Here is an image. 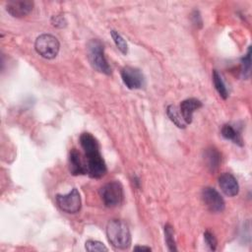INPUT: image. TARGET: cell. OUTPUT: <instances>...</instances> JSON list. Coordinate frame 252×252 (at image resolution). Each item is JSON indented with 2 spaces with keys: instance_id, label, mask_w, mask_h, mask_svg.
Listing matches in <instances>:
<instances>
[{
  "instance_id": "19",
  "label": "cell",
  "mask_w": 252,
  "mask_h": 252,
  "mask_svg": "<svg viewBox=\"0 0 252 252\" xmlns=\"http://www.w3.org/2000/svg\"><path fill=\"white\" fill-rule=\"evenodd\" d=\"M110 34H111V37H112L116 47L120 50L121 53L126 55L128 53V45H127V42L125 41V39L122 37V35L114 30L110 31Z\"/></svg>"
},
{
  "instance_id": "12",
  "label": "cell",
  "mask_w": 252,
  "mask_h": 252,
  "mask_svg": "<svg viewBox=\"0 0 252 252\" xmlns=\"http://www.w3.org/2000/svg\"><path fill=\"white\" fill-rule=\"evenodd\" d=\"M69 170L75 176L87 174L85 161L82 160L81 155L76 149H72L69 154Z\"/></svg>"
},
{
  "instance_id": "21",
  "label": "cell",
  "mask_w": 252,
  "mask_h": 252,
  "mask_svg": "<svg viewBox=\"0 0 252 252\" xmlns=\"http://www.w3.org/2000/svg\"><path fill=\"white\" fill-rule=\"evenodd\" d=\"M204 239H205V242H206V244H207V246L209 247L210 250L215 251V250L217 249L218 241H217V238H216V236L214 235V233H212L210 230L205 231V233H204Z\"/></svg>"
},
{
  "instance_id": "1",
  "label": "cell",
  "mask_w": 252,
  "mask_h": 252,
  "mask_svg": "<svg viewBox=\"0 0 252 252\" xmlns=\"http://www.w3.org/2000/svg\"><path fill=\"white\" fill-rule=\"evenodd\" d=\"M80 145L85 152V164L87 174L92 178H100L106 171V164L99 152L97 140L88 132L80 136Z\"/></svg>"
},
{
  "instance_id": "6",
  "label": "cell",
  "mask_w": 252,
  "mask_h": 252,
  "mask_svg": "<svg viewBox=\"0 0 252 252\" xmlns=\"http://www.w3.org/2000/svg\"><path fill=\"white\" fill-rule=\"evenodd\" d=\"M55 199L59 209L67 214H76L81 210V195L76 188H73L69 193L65 195H56Z\"/></svg>"
},
{
  "instance_id": "11",
  "label": "cell",
  "mask_w": 252,
  "mask_h": 252,
  "mask_svg": "<svg viewBox=\"0 0 252 252\" xmlns=\"http://www.w3.org/2000/svg\"><path fill=\"white\" fill-rule=\"evenodd\" d=\"M200 107H202V102L197 98H187L180 103L179 110L187 125L192 122L193 113Z\"/></svg>"
},
{
  "instance_id": "10",
  "label": "cell",
  "mask_w": 252,
  "mask_h": 252,
  "mask_svg": "<svg viewBox=\"0 0 252 252\" xmlns=\"http://www.w3.org/2000/svg\"><path fill=\"white\" fill-rule=\"evenodd\" d=\"M219 185L221 191L228 197H234L239 192L238 182L229 172H223L219 176Z\"/></svg>"
},
{
  "instance_id": "13",
  "label": "cell",
  "mask_w": 252,
  "mask_h": 252,
  "mask_svg": "<svg viewBox=\"0 0 252 252\" xmlns=\"http://www.w3.org/2000/svg\"><path fill=\"white\" fill-rule=\"evenodd\" d=\"M204 159L206 162L207 167L211 172H215L221 161V156L220 152L216 148H208L204 152Z\"/></svg>"
},
{
  "instance_id": "8",
  "label": "cell",
  "mask_w": 252,
  "mask_h": 252,
  "mask_svg": "<svg viewBox=\"0 0 252 252\" xmlns=\"http://www.w3.org/2000/svg\"><path fill=\"white\" fill-rule=\"evenodd\" d=\"M121 78L124 85L130 90L141 89L145 85V78L142 72L132 66H125L121 70Z\"/></svg>"
},
{
  "instance_id": "15",
  "label": "cell",
  "mask_w": 252,
  "mask_h": 252,
  "mask_svg": "<svg viewBox=\"0 0 252 252\" xmlns=\"http://www.w3.org/2000/svg\"><path fill=\"white\" fill-rule=\"evenodd\" d=\"M166 114L167 116L169 117V119L178 127V128H182L184 129L187 124L185 123L181 113H180V110L173 104H170L166 107Z\"/></svg>"
},
{
  "instance_id": "7",
  "label": "cell",
  "mask_w": 252,
  "mask_h": 252,
  "mask_svg": "<svg viewBox=\"0 0 252 252\" xmlns=\"http://www.w3.org/2000/svg\"><path fill=\"white\" fill-rule=\"evenodd\" d=\"M202 200L209 211L221 213L225 208V203L221 195L213 187H205L201 193Z\"/></svg>"
},
{
  "instance_id": "9",
  "label": "cell",
  "mask_w": 252,
  "mask_h": 252,
  "mask_svg": "<svg viewBox=\"0 0 252 252\" xmlns=\"http://www.w3.org/2000/svg\"><path fill=\"white\" fill-rule=\"evenodd\" d=\"M33 8V2L30 0H11L6 4L7 12L14 18H23L29 15Z\"/></svg>"
},
{
  "instance_id": "5",
  "label": "cell",
  "mask_w": 252,
  "mask_h": 252,
  "mask_svg": "<svg viewBox=\"0 0 252 252\" xmlns=\"http://www.w3.org/2000/svg\"><path fill=\"white\" fill-rule=\"evenodd\" d=\"M60 44L58 39L49 33H43L36 37L34 42L35 51L45 59H53L59 52Z\"/></svg>"
},
{
  "instance_id": "17",
  "label": "cell",
  "mask_w": 252,
  "mask_h": 252,
  "mask_svg": "<svg viewBox=\"0 0 252 252\" xmlns=\"http://www.w3.org/2000/svg\"><path fill=\"white\" fill-rule=\"evenodd\" d=\"M240 73L243 79H248L251 73V46L248 47L247 53L241 58Z\"/></svg>"
},
{
  "instance_id": "14",
  "label": "cell",
  "mask_w": 252,
  "mask_h": 252,
  "mask_svg": "<svg viewBox=\"0 0 252 252\" xmlns=\"http://www.w3.org/2000/svg\"><path fill=\"white\" fill-rule=\"evenodd\" d=\"M221 136L226 140H231L234 144L238 146H243V140L241 138V135L239 131H237L232 125L230 124H224L221 127Z\"/></svg>"
},
{
  "instance_id": "22",
  "label": "cell",
  "mask_w": 252,
  "mask_h": 252,
  "mask_svg": "<svg viewBox=\"0 0 252 252\" xmlns=\"http://www.w3.org/2000/svg\"><path fill=\"white\" fill-rule=\"evenodd\" d=\"M51 24H52V26H54L56 28H63L66 26L67 22L63 16L56 15L51 18Z\"/></svg>"
},
{
  "instance_id": "4",
  "label": "cell",
  "mask_w": 252,
  "mask_h": 252,
  "mask_svg": "<svg viewBox=\"0 0 252 252\" xmlns=\"http://www.w3.org/2000/svg\"><path fill=\"white\" fill-rule=\"evenodd\" d=\"M99 196L107 208H115L123 201V187L119 181H109L99 189Z\"/></svg>"
},
{
  "instance_id": "20",
  "label": "cell",
  "mask_w": 252,
  "mask_h": 252,
  "mask_svg": "<svg viewBox=\"0 0 252 252\" xmlns=\"http://www.w3.org/2000/svg\"><path fill=\"white\" fill-rule=\"evenodd\" d=\"M85 248L87 251L90 252H94V251H98V252H102V251H108L107 247L100 241L97 240H87L85 243Z\"/></svg>"
},
{
  "instance_id": "3",
  "label": "cell",
  "mask_w": 252,
  "mask_h": 252,
  "mask_svg": "<svg viewBox=\"0 0 252 252\" xmlns=\"http://www.w3.org/2000/svg\"><path fill=\"white\" fill-rule=\"evenodd\" d=\"M103 50V45L98 39H92L88 43V58L91 65L96 71L109 75L111 73V68L105 59Z\"/></svg>"
},
{
  "instance_id": "24",
  "label": "cell",
  "mask_w": 252,
  "mask_h": 252,
  "mask_svg": "<svg viewBox=\"0 0 252 252\" xmlns=\"http://www.w3.org/2000/svg\"><path fill=\"white\" fill-rule=\"evenodd\" d=\"M134 250L135 251H151L152 249L148 246H135Z\"/></svg>"
},
{
  "instance_id": "2",
  "label": "cell",
  "mask_w": 252,
  "mask_h": 252,
  "mask_svg": "<svg viewBox=\"0 0 252 252\" xmlns=\"http://www.w3.org/2000/svg\"><path fill=\"white\" fill-rule=\"evenodd\" d=\"M109 243L117 249H127L131 245V233L127 223L121 220H110L106 225Z\"/></svg>"
},
{
  "instance_id": "23",
  "label": "cell",
  "mask_w": 252,
  "mask_h": 252,
  "mask_svg": "<svg viewBox=\"0 0 252 252\" xmlns=\"http://www.w3.org/2000/svg\"><path fill=\"white\" fill-rule=\"evenodd\" d=\"M191 18H192L193 24H194L197 28H202V26H203V21H202V18H201V15H200L199 11H197V10L193 11V13H192V15H191Z\"/></svg>"
},
{
  "instance_id": "16",
  "label": "cell",
  "mask_w": 252,
  "mask_h": 252,
  "mask_svg": "<svg viewBox=\"0 0 252 252\" xmlns=\"http://www.w3.org/2000/svg\"><path fill=\"white\" fill-rule=\"evenodd\" d=\"M213 82H214V86H215L217 92L219 93L220 96L223 99H226L228 96V92H227V89L222 81L220 74L217 70L213 71Z\"/></svg>"
},
{
  "instance_id": "18",
  "label": "cell",
  "mask_w": 252,
  "mask_h": 252,
  "mask_svg": "<svg viewBox=\"0 0 252 252\" xmlns=\"http://www.w3.org/2000/svg\"><path fill=\"white\" fill-rule=\"evenodd\" d=\"M164 238H165V243L167 245L168 250L177 251L175 240H174V229L169 223H166L164 225Z\"/></svg>"
}]
</instances>
